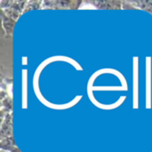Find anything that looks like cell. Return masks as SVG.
Here are the masks:
<instances>
[{"mask_svg":"<svg viewBox=\"0 0 152 152\" xmlns=\"http://www.w3.org/2000/svg\"><path fill=\"white\" fill-rule=\"evenodd\" d=\"M9 151H10L11 152H20L19 150H18V149H17V148H14V147H13V148H12V149H10Z\"/></svg>","mask_w":152,"mask_h":152,"instance_id":"cell-1","label":"cell"},{"mask_svg":"<svg viewBox=\"0 0 152 152\" xmlns=\"http://www.w3.org/2000/svg\"><path fill=\"white\" fill-rule=\"evenodd\" d=\"M1 152H8V151H4V150H2Z\"/></svg>","mask_w":152,"mask_h":152,"instance_id":"cell-2","label":"cell"}]
</instances>
